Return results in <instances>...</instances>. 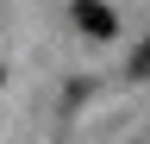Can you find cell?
<instances>
[{"label":"cell","mask_w":150,"mask_h":144,"mask_svg":"<svg viewBox=\"0 0 150 144\" xmlns=\"http://www.w3.org/2000/svg\"><path fill=\"white\" fill-rule=\"evenodd\" d=\"M75 25L88 38H112V6L106 0H75Z\"/></svg>","instance_id":"obj_1"},{"label":"cell","mask_w":150,"mask_h":144,"mask_svg":"<svg viewBox=\"0 0 150 144\" xmlns=\"http://www.w3.org/2000/svg\"><path fill=\"white\" fill-rule=\"evenodd\" d=\"M131 75H150V38H144L138 50H131Z\"/></svg>","instance_id":"obj_2"}]
</instances>
